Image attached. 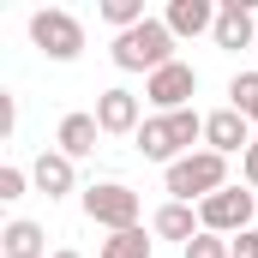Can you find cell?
<instances>
[{"label": "cell", "mask_w": 258, "mask_h": 258, "mask_svg": "<svg viewBox=\"0 0 258 258\" xmlns=\"http://www.w3.org/2000/svg\"><path fill=\"white\" fill-rule=\"evenodd\" d=\"M228 108L246 114L258 126V72H234V78H228Z\"/></svg>", "instance_id": "cell-17"}, {"label": "cell", "mask_w": 258, "mask_h": 258, "mask_svg": "<svg viewBox=\"0 0 258 258\" xmlns=\"http://www.w3.org/2000/svg\"><path fill=\"white\" fill-rule=\"evenodd\" d=\"M96 138H102L96 114H66V120H60V132H54V150L78 162V156H90V150H96Z\"/></svg>", "instance_id": "cell-15"}, {"label": "cell", "mask_w": 258, "mask_h": 258, "mask_svg": "<svg viewBox=\"0 0 258 258\" xmlns=\"http://www.w3.org/2000/svg\"><path fill=\"white\" fill-rule=\"evenodd\" d=\"M150 252H156V240H150L144 228H120V234L102 240V252H96V258H150Z\"/></svg>", "instance_id": "cell-16"}, {"label": "cell", "mask_w": 258, "mask_h": 258, "mask_svg": "<svg viewBox=\"0 0 258 258\" xmlns=\"http://www.w3.org/2000/svg\"><path fill=\"white\" fill-rule=\"evenodd\" d=\"M24 186H30V174H24L18 162H6V168H0V198L12 204V198H24Z\"/></svg>", "instance_id": "cell-20"}, {"label": "cell", "mask_w": 258, "mask_h": 258, "mask_svg": "<svg viewBox=\"0 0 258 258\" xmlns=\"http://www.w3.org/2000/svg\"><path fill=\"white\" fill-rule=\"evenodd\" d=\"M240 180H246V186H252V192H258V138H252V150L240 156Z\"/></svg>", "instance_id": "cell-22"}, {"label": "cell", "mask_w": 258, "mask_h": 258, "mask_svg": "<svg viewBox=\"0 0 258 258\" xmlns=\"http://www.w3.org/2000/svg\"><path fill=\"white\" fill-rule=\"evenodd\" d=\"M54 258H84V252H72V246H60V252H54Z\"/></svg>", "instance_id": "cell-24"}, {"label": "cell", "mask_w": 258, "mask_h": 258, "mask_svg": "<svg viewBox=\"0 0 258 258\" xmlns=\"http://www.w3.org/2000/svg\"><path fill=\"white\" fill-rule=\"evenodd\" d=\"M84 216H90L96 228L120 234V228H138L144 204H138V192L120 186V180H96V186H84Z\"/></svg>", "instance_id": "cell-4"}, {"label": "cell", "mask_w": 258, "mask_h": 258, "mask_svg": "<svg viewBox=\"0 0 258 258\" xmlns=\"http://www.w3.org/2000/svg\"><path fill=\"white\" fill-rule=\"evenodd\" d=\"M228 258H258V228L234 234V240H228Z\"/></svg>", "instance_id": "cell-21"}, {"label": "cell", "mask_w": 258, "mask_h": 258, "mask_svg": "<svg viewBox=\"0 0 258 258\" xmlns=\"http://www.w3.org/2000/svg\"><path fill=\"white\" fill-rule=\"evenodd\" d=\"M96 12H102V24H114V36H120V30H138V24H144V0H102Z\"/></svg>", "instance_id": "cell-18"}, {"label": "cell", "mask_w": 258, "mask_h": 258, "mask_svg": "<svg viewBox=\"0 0 258 258\" xmlns=\"http://www.w3.org/2000/svg\"><path fill=\"white\" fill-rule=\"evenodd\" d=\"M0 252H6V258H54V252H48V228L30 222V216H18V222L0 228Z\"/></svg>", "instance_id": "cell-12"}, {"label": "cell", "mask_w": 258, "mask_h": 258, "mask_svg": "<svg viewBox=\"0 0 258 258\" xmlns=\"http://www.w3.org/2000/svg\"><path fill=\"white\" fill-rule=\"evenodd\" d=\"M150 234H156V240H180V246H186V240H198V234H204V222H198L192 204H174V198H168V204L150 216Z\"/></svg>", "instance_id": "cell-13"}, {"label": "cell", "mask_w": 258, "mask_h": 258, "mask_svg": "<svg viewBox=\"0 0 258 258\" xmlns=\"http://www.w3.org/2000/svg\"><path fill=\"white\" fill-rule=\"evenodd\" d=\"M108 54H114L120 72H144V78H150V72H162V66L174 60V30H168L162 18H144L138 30H120V36H114Z\"/></svg>", "instance_id": "cell-2"}, {"label": "cell", "mask_w": 258, "mask_h": 258, "mask_svg": "<svg viewBox=\"0 0 258 258\" xmlns=\"http://www.w3.org/2000/svg\"><path fill=\"white\" fill-rule=\"evenodd\" d=\"M252 210H258V192L222 186V192H210L204 204H198V222H204V234L234 240V234H246V228H252Z\"/></svg>", "instance_id": "cell-6"}, {"label": "cell", "mask_w": 258, "mask_h": 258, "mask_svg": "<svg viewBox=\"0 0 258 258\" xmlns=\"http://www.w3.org/2000/svg\"><path fill=\"white\" fill-rule=\"evenodd\" d=\"M180 258H228V240L222 234H198V240L180 246Z\"/></svg>", "instance_id": "cell-19"}, {"label": "cell", "mask_w": 258, "mask_h": 258, "mask_svg": "<svg viewBox=\"0 0 258 258\" xmlns=\"http://www.w3.org/2000/svg\"><path fill=\"white\" fill-rule=\"evenodd\" d=\"M96 126H102V138H138L144 108H138V96H132L126 84H114V90L96 96Z\"/></svg>", "instance_id": "cell-8"}, {"label": "cell", "mask_w": 258, "mask_h": 258, "mask_svg": "<svg viewBox=\"0 0 258 258\" xmlns=\"http://www.w3.org/2000/svg\"><path fill=\"white\" fill-rule=\"evenodd\" d=\"M210 42H216V48H228V54L252 48V42H258L252 0H222V6H216V30H210Z\"/></svg>", "instance_id": "cell-10"}, {"label": "cell", "mask_w": 258, "mask_h": 258, "mask_svg": "<svg viewBox=\"0 0 258 258\" xmlns=\"http://www.w3.org/2000/svg\"><path fill=\"white\" fill-rule=\"evenodd\" d=\"M12 120H18V108H12V96H0V138L12 132Z\"/></svg>", "instance_id": "cell-23"}, {"label": "cell", "mask_w": 258, "mask_h": 258, "mask_svg": "<svg viewBox=\"0 0 258 258\" xmlns=\"http://www.w3.org/2000/svg\"><path fill=\"white\" fill-rule=\"evenodd\" d=\"M162 24L174 30V42H180V36H204V30H216V6H210V0H168Z\"/></svg>", "instance_id": "cell-14"}, {"label": "cell", "mask_w": 258, "mask_h": 258, "mask_svg": "<svg viewBox=\"0 0 258 258\" xmlns=\"http://www.w3.org/2000/svg\"><path fill=\"white\" fill-rule=\"evenodd\" d=\"M30 42H36L48 60H78V54H84V24H78L66 6H42V12H30Z\"/></svg>", "instance_id": "cell-5"}, {"label": "cell", "mask_w": 258, "mask_h": 258, "mask_svg": "<svg viewBox=\"0 0 258 258\" xmlns=\"http://www.w3.org/2000/svg\"><path fill=\"white\" fill-rule=\"evenodd\" d=\"M222 186H228V156H216V150H192V156H180L168 168V198L174 204H192V198L204 204Z\"/></svg>", "instance_id": "cell-3"}, {"label": "cell", "mask_w": 258, "mask_h": 258, "mask_svg": "<svg viewBox=\"0 0 258 258\" xmlns=\"http://www.w3.org/2000/svg\"><path fill=\"white\" fill-rule=\"evenodd\" d=\"M204 150H216V156H246V150H252V120L234 114V108L204 114Z\"/></svg>", "instance_id": "cell-9"}, {"label": "cell", "mask_w": 258, "mask_h": 258, "mask_svg": "<svg viewBox=\"0 0 258 258\" xmlns=\"http://www.w3.org/2000/svg\"><path fill=\"white\" fill-rule=\"evenodd\" d=\"M144 96H150V108H156V114H180V108L198 96V72H192L186 60H168L162 72H150V78H144Z\"/></svg>", "instance_id": "cell-7"}, {"label": "cell", "mask_w": 258, "mask_h": 258, "mask_svg": "<svg viewBox=\"0 0 258 258\" xmlns=\"http://www.w3.org/2000/svg\"><path fill=\"white\" fill-rule=\"evenodd\" d=\"M204 138V114L198 108H180V114H150L144 126H138V156L144 162H162V168H174L180 156H192V144Z\"/></svg>", "instance_id": "cell-1"}, {"label": "cell", "mask_w": 258, "mask_h": 258, "mask_svg": "<svg viewBox=\"0 0 258 258\" xmlns=\"http://www.w3.org/2000/svg\"><path fill=\"white\" fill-rule=\"evenodd\" d=\"M30 180H36V192H48V198L78 192V168H72V156H60V150H42L30 162Z\"/></svg>", "instance_id": "cell-11"}]
</instances>
